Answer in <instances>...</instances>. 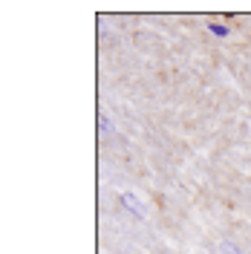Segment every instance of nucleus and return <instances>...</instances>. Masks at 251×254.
Here are the masks:
<instances>
[{"mask_svg":"<svg viewBox=\"0 0 251 254\" xmlns=\"http://www.w3.org/2000/svg\"><path fill=\"white\" fill-rule=\"evenodd\" d=\"M211 32H214V35H228V29H225V26H217V23H211Z\"/></svg>","mask_w":251,"mask_h":254,"instance_id":"f257e3e1","label":"nucleus"}]
</instances>
